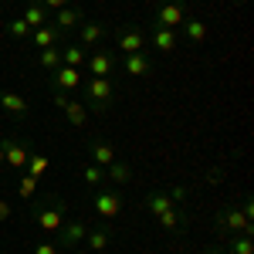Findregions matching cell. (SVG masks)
<instances>
[{
	"instance_id": "obj_1",
	"label": "cell",
	"mask_w": 254,
	"mask_h": 254,
	"mask_svg": "<svg viewBox=\"0 0 254 254\" xmlns=\"http://www.w3.org/2000/svg\"><path fill=\"white\" fill-rule=\"evenodd\" d=\"M31 220L38 224L44 234H58L61 227H64V220H68V203L61 196H44L38 207L31 210Z\"/></svg>"
},
{
	"instance_id": "obj_2",
	"label": "cell",
	"mask_w": 254,
	"mask_h": 254,
	"mask_svg": "<svg viewBox=\"0 0 254 254\" xmlns=\"http://www.w3.org/2000/svg\"><path fill=\"white\" fill-rule=\"evenodd\" d=\"M251 217H254V203L251 196L241 203V207H224L217 210V234H251Z\"/></svg>"
},
{
	"instance_id": "obj_3",
	"label": "cell",
	"mask_w": 254,
	"mask_h": 254,
	"mask_svg": "<svg viewBox=\"0 0 254 254\" xmlns=\"http://www.w3.org/2000/svg\"><path fill=\"white\" fill-rule=\"evenodd\" d=\"M112 98H116L112 78H88V81H81V102H85V109H92V112H109Z\"/></svg>"
},
{
	"instance_id": "obj_4",
	"label": "cell",
	"mask_w": 254,
	"mask_h": 254,
	"mask_svg": "<svg viewBox=\"0 0 254 254\" xmlns=\"http://www.w3.org/2000/svg\"><path fill=\"white\" fill-rule=\"evenodd\" d=\"M92 207H95V214L105 217V220L119 217V210H122V193H119V187H112V183H109V187H98Z\"/></svg>"
},
{
	"instance_id": "obj_5",
	"label": "cell",
	"mask_w": 254,
	"mask_h": 254,
	"mask_svg": "<svg viewBox=\"0 0 254 254\" xmlns=\"http://www.w3.org/2000/svg\"><path fill=\"white\" fill-rule=\"evenodd\" d=\"M183 20H187V3L183 0H166L163 7L153 10V27H170V31H176Z\"/></svg>"
},
{
	"instance_id": "obj_6",
	"label": "cell",
	"mask_w": 254,
	"mask_h": 254,
	"mask_svg": "<svg viewBox=\"0 0 254 254\" xmlns=\"http://www.w3.org/2000/svg\"><path fill=\"white\" fill-rule=\"evenodd\" d=\"M0 146H3V166H10V170H24V166H27L31 149H27V142H24V139L3 136V139H0Z\"/></svg>"
},
{
	"instance_id": "obj_7",
	"label": "cell",
	"mask_w": 254,
	"mask_h": 254,
	"mask_svg": "<svg viewBox=\"0 0 254 254\" xmlns=\"http://www.w3.org/2000/svg\"><path fill=\"white\" fill-rule=\"evenodd\" d=\"M116 44L122 48V55H136V51H146V48H149V44H146V31H142V27H136V24L119 27Z\"/></svg>"
},
{
	"instance_id": "obj_8",
	"label": "cell",
	"mask_w": 254,
	"mask_h": 254,
	"mask_svg": "<svg viewBox=\"0 0 254 254\" xmlns=\"http://www.w3.org/2000/svg\"><path fill=\"white\" fill-rule=\"evenodd\" d=\"M146 44H153L159 55H170L180 48V34L170 31V27H153V31H146Z\"/></svg>"
},
{
	"instance_id": "obj_9",
	"label": "cell",
	"mask_w": 254,
	"mask_h": 254,
	"mask_svg": "<svg viewBox=\"0 0 254 254\" xmlns=\"http://www.w3.org/2000/svg\"><path fill=\"white\" fill-rule=\"evenodd\" d=\"M85 68H88L92 78H109L116 71V55L112 51H95V55L85 58Z\"/></svg>"
},
{
	"instance_id": "obj_10",
	"label": "cell",
	"mask_w": 254,
	"mask_h": 254,
	"mask_svg": "<svg viewBox=\"0 0 254 254\" xmlns=\"http://www.w3.org/2000/svg\"><path fill=\"white\" fill-rule=\"evenodd\" d=\"M58 244L64 248V251H71V248H78L81 241H85V234H88V224L85 220H64V227L58 231Z\"/></svg>"
},
{
	"instance_id": "obj_11",
	"label": "cell",
	"mask_w": 254,
	"mask_h": 254,
	"mask_svg": "<svg viewBox=\"0 0 254 254\" xmlns=\"http://www.w3.org/2000/svg\"><path fill=\"white\" fill-rule=\"evenodd\" d=\"M51 85L58 92H75V88H81V71L71 68V64H61V68L51 71Z\"/></svg>"
},
{
	"instance_id": "obj_12",
	"label": "cell",
	"mask_w": 254,
	"mask_h": 254,
	"mask_svg": "<svg viewBox=\"0 0 254 254\" xmlns=\"http://www.w3.org/2000/svg\"><path fill=\"white\" fill-rule=\"evenodd\" d=\"M0 109H3V116H14V119L31 116V102L17 92H0Z\"/></svg>"
},
{
	"instance_id": "obj_13",
	"label": "cell",
	"mask_w": 254,
	"mask_h": 254,
	"mask_svg": "<svg viewBox=\"0 0 254 254\" xmlns=\"http://www.w3.org/2000/svg\"><path fill=\"white\" fill-rule=\"evenodd\" d=\"M27 41H31L34 48H58L61 41H64V31H58L55 24H44V27H34Z\"/></svg>"
},
{
	"instance_id": "obj_14",
	"label": "cell",
	"mask_w": 254,
	"mask_h": 254,
	"mask_svg": "<svg viewBox=\"0 0 254 254\" xmlns=\"http://www.w3.org/2000/svg\"><path fill=\"white\" fill-rule=\"evenodd\" d=\"M122 68H126V75H132V78H142V75H149V71H153V58H149L146 51H136V55H122Z\"/></svg>"
},
{
	"instance_id": "obj_15",
	"label": "cell",
	"mask_w": 254,
	"mask_h": 254,
	"mask_svg": "<svg viewBox=\"0 0 254 254\" xmlns=\"http://www.w3.org/2000/svg\"><path fill=\"white\" fill-rule=\"evenodd\" d=\"M75 31H78V44H85V48H98V44L105 41V34H109V31H105L102 24H95V20H81Z\"/></svg>"
},
{
	"instance_id": "obj_16",
	"label": "cell",
	"mask_w": 254,
	"mask_h": 254,
	"mask_svg": "<svg viewBox=\"0 0 254 254\" xmlns=\"http://www.w3.org/2000/svg\"><path fill=\"white\" fill-rule=\"evenodd\" d=\"M88 159H92L95 166H102V170H105L109 163H116V159H119V153L109 146V142H105V139H92V142H88Z\"/></svg>"
},
{
	"instance_id": "obj_17",
	"label": "cell",
	"mask_w": 254,
	"mask_h": 254,
	"mask_svg": "<svg viewBox=\"0 0 254 254\" xmlns=\"http://www.w3.org/2000/svg\"><path fill=\"white\" fill-rule=\"evenodd\" d=\"M129 180H132V166H129L126 159H116V163L105 166V183L119 187V183H129Z\"/></svg>"
},
{
	"instance_id": "obj_18",
	"label": "cell",
	"mask_w": 254,
	"mask_h": 254,
	"mask_svg": "<svg viewBox=\"0 0 254 254\" xmlns=\"http://www.w3.org/2000/svg\"><path fill=\"white\" fill-rule=\"evenodd\" d=\"M156 220L166 227V231H173V234H180V231L187 227V214H183V207H180V203H176V207H170V210H163Z\"/></svg>"
},
{
	"instance_id": "obj_19",
	"label": "cell",
	"mask_w": 254,
	"mask_h": 254,
	"mask_svg": "<svg viewBox=\"0 0 254 254\" xmlns=\"http://www.w3.org/2000/svg\"><path fill=\"white\" fill-rule=\"evenodd\" d=\"M81 20H85V14H81L78 7H61V10H58V20H55V27L68 34V31H75V27H78Z\"/></svg>"
},
{
	"instance_id": "obj_20",
	"label": "cell",
	"mask_w": 254,
	"mask_h": 254,
	"mask_svg": "<svg viewBox=\"0 0 254 254\" xmlns=\"http://www.w3.org/2000/svg\"><path fill=\"white\" fill-rule=\"evenodd\" d=\"M85 244H88V251H92V254H102L109 244H112V231H109V227H95V231L85 234Z\"/></svg>"
},
{
	"instance_id": "obj_21",
	"label": "cell",
	"mask_w": 254,
	"mask_h": 254,
	"mask_svg": "<svg viewBox=\"0 0 254 254\" xmlns=\"http://www.w3.org/2000/svg\"><path fill=\"white\" fill-rule=\"evenodd\" d=\"M61 112H64V119H68V122H71L75 129H85V122H88V109H85V102L71 98V102H68V105H64Z\"/></svg>"
},
{
	"instance_id": "obj_22",
	"label": "cell",
	"mask_w": 254,
	"mask_h": 254,
	"mask_svg": "<svg viewBox=\"0 0 254 254\" xmlns=\"http://www.w3.org/2000/svg\"><path fill=\"white\" fill-rule=\"evenodd\" d=\"M180 27H183V34H187V41H190V44H203V41H207V20L187 17Z\"/></svg>"
},
{
	"instance_id": "obj_23",
	"label": "cell",
	"mask_w": 254,
	"mask_h": 254,
	"mask_svg": "<svg viewBox=\"0 0 254 254\" xmlns=\"http://www.w3.org/2000/svg\"><path fill=\"white\" fill-rule=\"evenodd\" d=\"M224 254H254V244H251V234H227L224 237Z\"/></svg>"
},
{
	"instance_id": "obj_24",
	"label": "cell",
	"mask_w": 254,
	"mask_h": 254,
	"mask_svg": "<svg viewBox=\"0 0 254 254\" xmlns=\"http://www.w3.org/2000/svg\"><path fill=\"white\" fill-rule=\"evenodd\" d=\"M146 207H149V214H153V217H159L163 210H170V207H176V203L170 200L166 190H153V193H146Z\"/></svg>"
},
{
	"instance_id": "obj_25",
	"label": "cell",
	"mask_w": 254,
	"mask_h": 254,
	"mask_svg": "<svg viewBox=\"0 0 254 254\" xmlns=\"http://www.w3.org/2000/svg\"><path fill=\"white\" fill-rule=\"evenodd\" d=\"M85 58H88V48H85V44H68V48H61V64L81 68Z\"/></svg>"
},
{
	"instance_id": "obj_26",
	"label": "cell",
	"mask_w": 254,
	"mask_h": 254,
	"mask_svg": "<svg viewBox=\"0 0 254 254\" xmlns=\"http://www.w3.org/2000/svg\"><path fill=\"white\" fill-rule=\"evenodd\" d=\"M24 24L34 31V27H44L48 24V10H44V3H31L27 10H24Z\"/></svg>"
},
{
	"instance_id": "obj_27",
	"label": "cell",
	"mask_w": 254,
	"mask_h": 254,
	"mask_svg": "<svg viewBox=\"0 0 254 254\" xmlns=\"http://www.w3.org/2000/svg\"><path fill=\"white\" fill-rule=\"evenodd\" d=\"M38 64L51 75L55 68H61V48H41V55H38Z\"/></svg>"
},
{
	"instance_id": "obj_28",
	"label": "cell",
	"mask_w": 254,
	"mask_h": 254,
	"mask_svg": "<svg viewBox=\"0 0 254 254\" xmlns=\"http://www.w3.org/2000/svg\"><path fill=\"white\" fill-rule=\"evenodd\" d=\"M81 180H85L88 187H102V183H105V170L95 166V163H85V166H81Z\"/></svg>"
},
{
	"instance_id": "obj_29",
	"label": "cell",
	"mask_w": 254,
	"mask_h": 254,
	"mask_svg": "<svg viewBox=\"0 0 254 254\" xmlns=\"http://www.w3.org/2000/svg\"><path fill=\"white\" fill-rule=\"evenodd\" d=\"M48 166H51V159H48V156H41V153H31L24 170H27L31 176H41V173H48Z\"/></svg>"
},
{
	"instance_id": "obj_30",
	"label": "cell",
	"mask_w": 254,
	"mask_h": 254,
	"mask_svg": "<svg viewBox=\"0 0 254 254\" xmlns=\"http://www.w3.org/2000/svg\"><path fill=\"white\" fill-rule=\"evenodd\" d=\"M34 193H38V176L24 173V176H20V183H17V196H20V200H31Z\"/></svg>"
},
{
	"instance_id": "obj_31",
	"label": "cell",
	"mask_w": 254,
	"mask_h": 254,
	"mask_svg": "<svg viewBox=\"0 0 254 254\" xmlns=\"http://www.w3.org/2000/svg\"><path fill=\"white\" fill-rule=\"evenodd\" d=\"M7 34H10V38H17V41H27V38H31V27L24 24V17H17V20H10V24H7Z\"/></svg>"
},
{
	"instance_id": "obj_32",
	"label": "cell",
	"mask_w": 254,
	"mask_h": 254,
	"mask_svg": "<svg viewBox=\"0 0 254 254\" xmlns=\"http://www.w3.org/2000/svg\"><path fill=\"white\" fill-rule=\"evenodd\" d=\"M166 193H170V200H173V203H183V200H187V187H183V183H176V187H170Z\"/></svg>"
},
{
	"instance_id": "obj_33",
	"label": "cell",
	"mask_w": 254,
	"mask_h": 254,
	"mask_svg": "<svg viewBox=\"0 0 254 254\" xmlns=\"http://www.w3.org/2000/svg\"><path fill=\"white\" fill-rule=\"evenodd\" d=\"M10 214H14V203L0 196V224H3V220H10Z\"/></svg>"
},
{
	"instance_id": "obj_34",
	"label": "cell",
	"mask_w": 254,
	"mask_h": 254,
	"mask_svg": "<svg viewBox=\"0 0 254 254\" xmlns=\"http://www.w3.org/2000/svg\"><path fill=\"white\" fill-rule=\"evenodd\" d=\"M34 254H61L58 244H48V241H41V244H34Z\"/></svg>"
},
{
	"instance_id": "obj_35",
	"label": "cell",
	"mask_w": 254,
	"mask_h": 254,
	"mask_svg": "<svg viewBox=\"0 0 254 254\" xmlns=\"http://www.w3.org/2000/svg\"><path fill=\"white\" fill-rule=\"evenodd\" d=\"M51 102H55V109H64V105L71 102V92H55V98H51Z\"/></svg>"
},
{
	"instance_id": "obj_36",
	"label": "cell",
	"mask_w": 254,
	"mask_h": 254,
	"mask_svg": "<svg viewBox=\"0 0 254 254\" xmlns=\"http://www.w3.org/2000/svg\"><path fill=\"white\" fill-rule=\"evenodd\" d=\"M44 3V10H61V7H68V0H41Z\"/></svg>"
},
{
	"instance_id": "obj_37",
	"label": "cell",
	"mask_w": 254,
	"mask_h": 254,
	"mask_svg": "<svg viewBox=\"0 0 254 254\" xmlns=\"http://www.w3.org/2000/svg\"><path fill=\"white\" fill-rule=\"evenodd\" d=\"M68 254H92V251H88V248H71Z\"/></svg>"
},
{
	"instance_id": "obj_38",
	"label": "cell",
	"mask_w": 254,
	"mask_h": 254,
	"mask_svg": "<svg viewBox=\"0 0 254 254\" xmlns=\"http://www.w3.org/2000/svg\"><path fill=\"white\" fill-rule=\"evenodd\" d=\"M203 254H224V251H217V248H210V251H203Z\"/></svg>"
},
{
	"instance_id": "obj_39",
	"label": "cell",
	"mask_w": 254,
	"mask_h": 254,
	"mask_svg": "<svg viewBox=\"0 0 254 254\" xmlns=\"http://www.w3.org/2000/svg\"><path fill=\"white\" fill-rule=\"evenodd\" d=\"M0 166H3V146H0Z\"/></svg>"
},
{
	"instance_id": "obj_40",
	"label": "cell",
	"mask_w": 254,
	"mask_h": 254,
	"mask_svg": "<svg viewBox=\"0 0 254 254\" xmlns=\"http://www.w3.org/2000/svg\"><path fill=\"white\" fill-rule=\"evenodd\" d=\"M3 119H7V116H3V109H0V122H3Z\"/></svg>"
},
{
	"instance_id": "obj_41",
	"label": "cell",
	"mask_w": 254,
	"mask_h": 254,
	"mask_svg": "<svg viewBox=\"0 0 254 254\" xmlns=\"http://www.w3.org/2000/svg\"><path fill=\"white\" fill-rule=\"evenodd\" d=\"M27 3H41V0H27Z\"/></svg>"
}]
</instances>
